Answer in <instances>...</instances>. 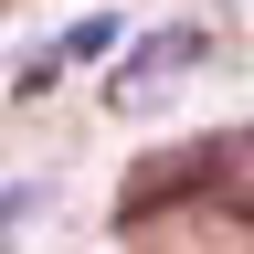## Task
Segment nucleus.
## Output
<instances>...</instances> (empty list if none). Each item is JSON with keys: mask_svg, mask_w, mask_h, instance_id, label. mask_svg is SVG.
<instances>
[{"mask_svg": "<svg viewBox=\"0 0 254 254\" xmlns=\"http://www.w3.org/2000/svg\"><path fill=\"white\" fill-rule=\"evenodd\" d=\"M201 53H212V32H201V21H170V32H148V43H138V53L117 64L106 106H117V117H138V106H159V95H170V85H180L190 64H201Z\"/></svg>", "mask_w": 254, "mask_h": 254, "instance_id": "obj_1", "label": "nucleus"}, {"mask_svg": "<svg viewBox=\"0 0 254 254\" xmlns=\"http://www.w3.org/2000/svg\"><path fill=\"white\" fill-rule=\"evenodd\" d=\"M222 148H233V138H212V148H190V159H159V170H138V180H127V201H117V222H148L159 201H180V190L222 180Z\"/></svg>", "mask_w": 254, "mask_h": 254, "instance_id": "obj_2", "label": "nucleus"}]
</instances>
